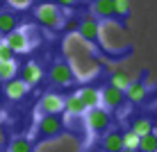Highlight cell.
Returning <instances> with one entry per match:
<instances>
[{
    "instance_id": "4fadbf2b",
    "label": "cell",
    "mask_w": 157,
    "mask_h": 152,
    "mask_svg": "<svg viewBox=\"0 0 157 152\" xmlns=\"http://www.w3.org/2000/svg\"><path fill=\"white\" fill-rule=\"evenodd\" d=\"M100 148L102 152H118L123 148V132L121 129H107L102 134V141H100Z\"/></svg>"
},
{
    "instance_id": "9a60e30c",
    "label": "cell",
    "mask_w": 157,
    "mask_h": 152,
    "mask_svg": "<svg viewBox=\"0 0 157 152\" xmlns=\"http://www.w3.org/2000/svg\"><path fill=\"white\" fill-rule=\"evenodd\" d=\"M64 111H66L68 116H82V113L86 111V107H84L82 98H80L78 93H71V95L64 98Z\"/></svg>"
},
{
    "instance_id": "2e32d148",
    "label": "cell",
    "mask_w": 157,
    "mask_h": 152,
    "mask_svg": "<svg viewBox=\"0 0 157 152\" xmlns=\"http://www.w3.org/2000/svg\"><path fill=\"white\" fill-rule=\"evenodd\" d=\"M78 95L82 98V102H84L86 109L100 107V91L96 89V86H82V89L78 91Z\"/></svg>"
},
{
    "instance_id": "30bf717a",
    "label": "cell",
    "mask_w": 157,
    "mask_h": 152,
    "mask_svg": "<svg viewBox=\"0 0 157 152\" xmlns=\"http://www.w3.org/2000/svg\"><path fill=\"white\" fill-rule=\"evenodd\" d=\"M137 136H144V134L148 132H157V118L150 116V113H144V116H134L132 120H130V127Z\"/></svg>"
},
{
    "instance_id": "484cf974",
    "label": "cell",
    "mask_w": 157,
    "mask_h": 152,
    "mask_svg": "<svg viewBox=\"0 0 157 152\" xmlns=\"http://www.w3.org/2000/svg\"><path fill=\"white\" fill-rule=\"evenodd\" d=\"M32 2H34V0H7V5L14 7V9H28Z\"/></svg>"
},
{
    "instance_id": "5b68a950",
    "label": "cell",
    "mask_w": 157,
    "mask_h": 152,
    "mask_svg": "<svg viewBox=\"0 0 157 152\" xmlns=\"http://www.w3.org/2000/svg\"><path fill=\"white\" fill-rule=\"evenodd\" d=\"M5 43L12 48L14 55H25V52H30V48H32V30L16 28L14 32H9V34L5 36Z\"/></svg>"
},
{
    "instance_id": "e0dca14e",
    "label": "cell",
    "mask_w": 157,
    "mask_h": 152,
    "mask_svg": "<svg viewBox=\"0 0 157 152\" xmlns=\"http://www.w3.org/2000/svg\"><path fill=\"white\" fill-rule=\"evenodd\" d=\"M109 84L112 86H116V89H121V91H125L128 86H130V82H132V75L128 73V70H123V68H112L109 70Z\"/></svg>"
},
{
    "instance_id": "5bb4252c",
    "label": "cell",
    "mask_w": 157,
    "mask_h": 152,
    "mask_svg": "<svg viewBox=\"0 0 157 152\" xmlns=\"http://www.w3.org/2000/svg\"><path fill=\"white\" fill-rule=\"evenodd\" d=\"M91 14L96 16L98 20H114V0H94L91 5Z\"/></svg>"
},
{
    "instance_id": "44dd1931",
    "label": "cell",
    "mask_w": 157,
    "mask_h": 152,
    "mask_svg": "<svg viewBox=\"0 0 157 152\" xmlns=\"http://www.w3.org/2000/svg\"><path fill=\"white\" fill-rule=\"evenodd\" d=\"M9 152H34V143L25 136H14L9 141Z\"/></svg>"
},
{
    "instance_id": "ffe728a7",
    "label": "cell",
    "mask_w": 157,
    "mask_h": 152,
    "mask_svg": "<svg viewBox=\"0 0 157 152\" xmlns=\"http://www.w3.org/2000/svg\"><path fill=\"white\" fill-rule=\"evenodd\" d=\"M139 152H157V132H148L144 136H139Z\"/></svg>"
},
{
    "instance_id": "7a4b0ae2",
    "label": "cell",
    "mask_w": 157,
    "mask_h": 152,
    "mask_svg": "<svg viewBox=\"0 0 157 152\" xmlns=\"http://www.w3.org/2000/svg\"><path fill=\"white\" fill-rule=\"evenodd\" d=\"M84 125L91 134H105L112 127V113L105 107H94L84 111Z\"/></svg>"
},
{
    "instance_id": "3957f363",
    "label": "cell",
    "mask_w": 157,
    "mask_h": 152,
    "mask_svg": "<svg viewBox=\"0 0 157 152\" xmlns=\"http://www.w3.org/2000/svg\"><path fill=\"white\" fill-rule=\"evenodd\" d=\"M66 123H64L62 116H55V113H46L36 120V134L39 139H55L64 132Z\"/></svg>"
},
{
    "instance_id": "7c38bea8",
    "label": "cell",
    "mask_w": 157,
    "mask_h": 152,
    "mask_svg": "<svg viewBox=\"0 0 157 152\" xmlns=\"http://www.w3.org/2000/svg\"><path fill=\"white\" fill-rule=\"evenodd\" d=\"M28 89H30V86L25 84L21 77H14V80H9V82H5V98L12 100V102H18V100L25 98Z\"/></svg>"
},
{
    "instance_id": "603a6c76",
    "label": "cell",
    "mask_w": 157,
    "mask_h": 152,
    "mask_svg": "<svg viewBox=\"0 0 157 152\" xmlns=\"http://www.w3.org/2000/svg\"><path fill=\"white\" fill-rule=\"evenodd\" d=\"M137 145H139V136L132 129H125L123 132V148H137Z\"/></svg>"
},
{
    "instance_id": "9c48e42d",
    "label": "cell",
    "mask_w": 157,
    "mask_h": 152,
    "mask_svg": "<svg viewBox=\"0 0 157 152\" xmlns=\"http://www.w3.org/2000/svg\"><path fill=\"white\" fill-rule=\"evenodd\" d=\"M39 113H41V116H46V113L62 116V113H64V95L57 93V91H48V93H43L41 100H39Z\"/></svg>"
},
{
    "instance_id": "52a82bcc",
    "label": "cell",
    "mask_w": 157,
    "mask_h": 152,
    "mask_svg": "<svg viewBox=\"0 0 157 152\" xmlns=\"http://www.w3.org/2000/svg\"><path fill=\"white\" fill-rule=\"evenodd\" d=\"M100 20L96 18L94 14H86L82 20H80V28H78V32L75 34L80 36L82 41H86V43H98V39H100Z\"/></svg>"
},
{
    "instance_id": "6da1fadb",
    "label": "cell",
    "mask_w": 157,
    "mask_h": 152,
    "mask_svg": "<svg viewBox=\"0 0 157 152\" xmlns=\"http://www.w3.org/2000/svg\"><path fill=\"white\" fill-rule=\"evenodd\" d=\"M34 16H36V23L43 25L46 30H59L62 23H64L62 7L57 2H41L34 9Z\"/></svg>"
},
{
    "instance_id": "d4e9b609",
    "label": "cell",
    "mask_w": 157,
    "mask_h": 152,
    "mask_svg": "<svg viewBox=\"0 0 157 152\" xmlns=\"http://www.w3.org/2000/svg\"><path fill=\"white\" fill-rule=\"evenodd\" d=\"M62 28L68 32V34H75V32H78V28H80V20L78 18H68L66 23H62Z\"/></svg>"
},
{
    "instance_id": "8992f818",
    "label": "cell",
    "mask_w": 157,
    "mask_h": 152,
    "mask_svg": "<svg viewBox=\"0 0 157 152\" xmlns=\"http://www.w3.org/2000/svg\"><path fill=\"white\" fill-rule=\"evenodd\" d=\"M146 77H148V73H144L139 75L137 80H132L130 82V86L125 89V100L130 102V105H144L146 100H148V95H150V86L146 84Z\"/></svg>"
},
{
    "instance_id": "d6986e66",
    "label": "cell",
    "mask_w": 157,
    "mask_h": 152,
    "mask_svg": "<svg viewBox=\"0 0 157 152\" xmlns=\"http://www.w3.org/2000/svg\"><path fill=\"white\" fill-rule=\"evenodd\" d=\"M18 64L16 59H7V61H0V80L2 82H9V80L18 77Z\"/></svg>"
},
{
    "instance_id": "7402d4cb",
    "label": "cell",
    "mask_w": 157,
    "mask_h": 152,
    "mask_svg": "<svg viewBox=\"0 0 157 152\" xmlns=\"http://www.w3.org/2000/svg\"><path fill=\"white\" fill-rule=\"evenodd\" d=\"M114 14L116 18H125L130 14V0H114Z\"/></svg>"
},
{
    "instance_id": "ac0fdd59",
    "label": "cell",
    "mask_w": 157,
    "mask_h": 152,
    "mask_svg": "<svg viewBox=\"0 0 157 152\" xmlns=\"http://www.w3.org/2000/svg\"><path fill=\"white\" fill-rule=\"evenodd\" d=\"M16 28H18V16L12 14V12H0V36L5 39Z\"/></svg>"
},
{
    "instance_id": "ba28073f",
    "label": "cell",
    "mask_w": 157,
    "mask_h": 152,
    "mask_svg": "<svg viewBox=\"0 0 157 152\" xmlns=\"http://www.w3.org/2000/svg\"><path fill=\"white\" fill-rule=\"evenodd\" d=\"M125 102H128L125 100V91L116 89V86H112V84H107V86L100 89V105H105V109L116 111V109H121Z\"/></svg>"
},
{
    "instance_id": "cb8c5ba5",
    "label": "cell",
    "mask_w": 157,
    "mask_h": 152,
    "mask_svg": "<svg viewBox=\"0 0 157 152\" xmlns=\"http://www.w3.org/2000/svg\"><path fill=\"white\" fill-rule=\"evenodd\" d=\"M7 59H14V52H12V48L5 43V39L0 41V61H7Z\"/></svg>"
},
{
    "instance_id": "277c9868",
    "label": "cell",
    "mask_w": 157,
    "mask_h": 152,
    "mask_svg": "<svg viewBox=\"0 0 157 152\" xmlns=\"http://www.w3.org/2000/svg\"><path fill=\"white\" fill-rule=\"evenodd\" d=\"M48 80L52 82V86H71L75 82V70L68 61H55L48 68Z\"/></svg>"
},
{
    "instance_id": "4316f807",
    "label": "cell",
    "mask_w": 157,
    "mask_h": 152,
    "mask_svg": "<svg viewBox=\"0 0 157 152\" xmlns=\"http://www.w3.org/2000/svg\"><path fill=\"white\" fill-rule=\"evenodd\" d=\"M55 2H57V5H59V7H62V9H64V7L68 9V7H75V5H78L80 0H55Z\"/></svg>"
},
{
    "instance_id": "8fae6325",
    "label": "cell",
    "mask_w": 157,
    "mask_h": 152,
    "mask_svg": "<svg viewBox=\"0 0 157 152\" xmlns=\"http://www.w3.org/2000/svg\"><path fill=\"white\" fill-rule=\"evenodd\" d=\"M18 75L28 86H36V84H41V80H43V68L36 61H28L23 68H18Z\"/></svg>"
},
{
    "instance_id": "83f0119b",
    "label": "cell",
    "mask_w": 157,
    "mask_h": 152,
    "mask_svg": "<svg viewBox=\"0 0 157 152\" xmlns=\"http://www.w3.org/2000/svg\"><path fill=\"white\" fill-rule=\"evenodd\" d=\"M118 152H139V150H137V148H121Z\"/></svg>"
}]
</instances>
